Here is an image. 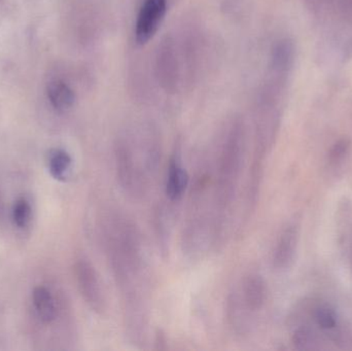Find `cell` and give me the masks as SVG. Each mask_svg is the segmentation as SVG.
I'll return each mask as SVG.
<instances>
[{"label":"cell","instance_id":"17","mask_svg":"<svg viewBox=\"0 0 352 351\" xmlns=\"http://www.w3.org/2000/svg\"><path fill=\"white\" fill-rule=\"evenodd\" d=\"M311 334L306 329H299L295 332L293 336V342L296 348L299 350H307L311 344Z\"/></svg>","mask_w":352,"mask_h":351},{"label":"cell","instance_id":"1","mask_svg":"<svg viewBox=\"0 0 352 351\" xmlns=\"http://www.w3.org/2000/svg\"><path fill=\"white\" fill-rule=\"evenodd\" d=\"M109 253L126 305L128 327L131 329L132 336L140 339L146 329V265L136 231L122 218H116L109 227Z\"/></svg>","mask_w":352,"mask_h":351},{"label":"cell","instance_id":"14","mask_svg":"<svg viewBox=\"0 0 352 351\" xmlns=\"http://www.w3.org/2000/svg\"><path fill=\"white\" fill-rule=\"evenodd\" d=\"M32 214L30 202L26 198L21 197L14 201L12 205V216L14 226L19 229H25L28 226Z\"/></svg>","mask_w":352,"mask_h":351},{"label":"cell","instance_id":"16","mask_svg":"<svg viewBox=\"0 0 352 351\" xmlns=\"http://www.w3.org/2000/svg\"><path fill=\"white\" fill-rule=\"evenodd\" d=\"M349 148H351V142L349 139H341L337 141L331 148L330 154H329V162L333 165L340 163L349 152Z\"/></svg>","mask_w":352,"mask_h":351},{"label":"cell","instance_id":"4","mask_svg":"<svg viewBox=\"0 0 352 351\" xmlns=\"http://www.w3.org/2000/svg\"><path fill=\"white\" fill-rule=\"evenodd\" d=\"M266 299L267 286L262 276H245L239 288L234 290L228 298L227 315L231 327L237 333H245L250 315L263 308Z\"/></svg>","mask_w":352,"mask_h":351},{"label":"cell","instance_id":"9","mask_svg":"<svg viewBox=\"0 0 352 351\" xmlns=\"http://www.w3.org/2000/svg\"><path fill=\"white\" fill-rule=\"evenodd\" d=\"M47 95L52 106L61 113L69 111L76 103V93L67 82L59 78L47 84Z\"/></svg>","mask_w":352,"mask_h":351},{"label":"cell","instance_id":"8","mask_svg":"<svg viewBox=\"0 0 352 351\" xmlns=\"http://www.w3.org/2000/svg\"><path fill=\"white\" fill-rule=\"evenodd\" d=\"M298 229L296 226H289L283 231L275 247L273 256V264L277 269L287 268L293 260L297 247Z\"/></svg>","mask_w":352,"mask_h":351},{"label":"cell","instance_id":"3","mask_svg":"<svg viewBox=\"0 0 352 351\" xmlns=\"http://www.w3.org/2000/svg\"><path fill=\"white\" fill-rule=\"evenodd\" d=\"M157 163L154 148H133L131 142L120 140L116 146L118 179L126 193L140 196L144 193L148 174Z\"/></svg>","mask_w":352,"mask_h":351},{"label":"cell","instance_id":"15","mask_svg":"<svg viewBox=\"0 0 352 351\" xmlns=\"http://www.w3.org/2000/svg\"><path fill=\"white\" fill-rule=\"evenodd\" d=\"M316 321L318 325L324 330H332L336 327L337 317L332 308L322 306L316 310Z\"/></svg>","mask_w":352,"mask_h":351},{"label":"cell","instance_id":"11","mask_svg":"<svg viewBox=\"0 0 352 351\" xmlns=\"http://www.w3.org/2000/svg\"><path fill=\"white\" fill-rule=\"evenodd\" d=\"M33 306L38 319L43 324L53 323L57 315L55 298L47 286H38L33 288Z\"/></svg>","mask_w":352,"mask_h":351},{"label":"cell","instance_id":"12","mask_svg":"<svg viewBox=\"0 0 352 351\" xmlns=\"http://www.w3.org/2000/svg\"><path fill=\"white\" fill-rule=\"evenodd\" d=\"M295 60V47L289 39L277 41L271 52V69L280 74H289Z\"/></svg>","mask_w":352,"mask_h":351},{"label":"cell","instance_id":"10","mask_svg":"<svg viewBox=\"0 0 352 351\" xmlns=\"http://www.w3.org/2000/svg\"><path fill=\"white\" fill-rule=\"evenodd\" d=\"M188 172L177 158L171 159L167 172L166 195L171 201H178L186 193L188 185Z\"/></svg>","mask_w":352,"mask_h":351},{"label":"cell","instance_id":"2","mask_svg":"<svg viewBox=\"0 0 352 351\" xmlns=\"http://www.w3.org/2000/svg\"><path fill=\"white\" fill-rule=\"evenodd\" d=\"M244 148L243 125L241 122H233L223 138L217 158V204L219 212L228 210L235 195L243 163Z\"/></svg>","mask_w":352,"mask_h":351},{"label":"cell","instance_id":"5","mask_svg":"<svg viewBox=\"0 0 352 351\" xmlns=\"http://www.w3.org/2000/svg\"><path fill=\"white\" fill-rule=\"evenodd\" d=\"M78 290L87 304L97 313H103L107 309V299L102 284L96 270L87 260L76 262L74 267Z\"/></svg>","mask_w":352,"mask_h":351},{"label":"cell","instance_id":"6","mask_svg":"<svg viewBox=\"0 0 352 351\" xmlns=\"http://www.w3.org/2000/svg\"><path fill=\"white\" fill-rule=\"evenodd\" d=\"M167 4V0H144L135 25V38L140 45H146L158 32L166 16Z\"/></svg>","mask_w":352,"mask_h":351},{"label":"cell","instance_id":"7","mask_svg":"<svg viewBox=\"0 0 352 351\" xmlns=\"http://www.w3.org/2000/svg\"><path fill=\"white\" fill-rule=\"evenodd\" d=\"M173 41L167 39L163 41L162 45L157 56V71L159 80L163 88L167 91H173L177 84L178 65Z\"/></svg>","mask_w":352,"mask_h":351},{"label":"cell","instance_id":"13","mask_svg":"<svg viewBox=\"0 0 352 351\" xmlns=\"http://www.w3.org/2000/svg\"><path fill=\"white\" fill-rule=\"evenodd\" d=\"M47 169L56 181L65 183L69 179L72 171V156L62 148H53L47 152Z\"/></svg>","mask_w":352,"mask_h":351}]
</instances>
